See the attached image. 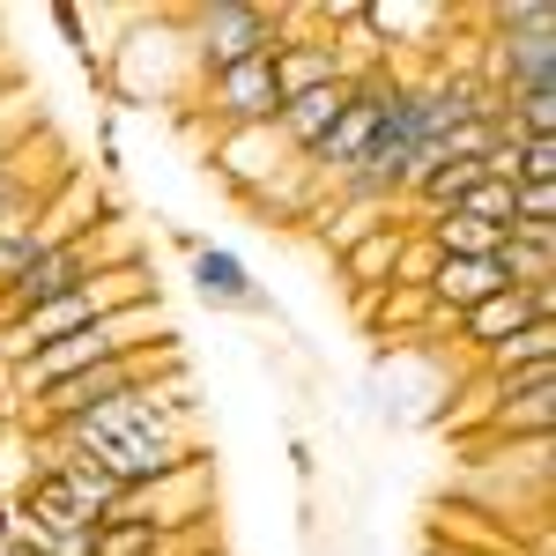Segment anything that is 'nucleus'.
I'll use <instances>...</instances> for the list:
<instances>
[{
	"label": "nucleus",
	"instance_id": "nucleus-1",
	"mask_svg": "<svg viewBox=\"0 0 556 556\" xmlns=\"http://www.w3.org/2000/svg\"><path fill=\"white\" fill-rule=\"evenodd\" d=\"M186 408H193V386L172 379V386H149V393L119 401V408H97V416H83V424L38 430V445H67V453L97 460L119 490H149L156 475H172L178 460H193Z\"/></svg>",
	"mask_w": 556,
	"mask_h": 556
},
{
	"label": "nucleus",
	"instance_id": "nucleus-2",
	"mask_svg": "<svg viewBox=\"0 0 556 556\" xmlns=\"http://www.w3.org/2000/svg\"><path fill=\"white\" fill-rule=\"evenodd\" d=\"M164 342V304H134V312H112V319H89V327H75L67 342L38 349V356H15L8 364V401H38L45 386L75 379V371H97V364H119V356H134V349H156Z\"/></svg>",
	"mask_w": 556,
	"mask_h": 556
},
{
	"label": "nucleus",
	"instance_id": "nucleus-3",
	"mask_svg": "<svg viewBox=\"0 0 556 556\" xmlns=\"http://www.w3.org/2000/svg\"><path fill=\"white\" fill-rule=\"evenodd\" d=\"M134 260H141V230L112 208L97 230H89V238L38 253L30 267H23V282H15V290H0V327H8V319H23V312H38V304L75 298L89 275H104V267H134Z\"/></svg>",
	"mask_w": 556,
	"mask_h": 556
},
{
	"label": "nucleus",
	"instance_id": "nucleus-4",
	"mask_svg": "<svg viewBox=\"0 0 556 556\" xmlns=\"http://www.w3.org/2000/svg\"><path fill=\"white\" fill-rule=\"evenodd\" d=\"M156 379H186V364H178V334H164L156 349H134L119 364H97V371H75V379L45 386L38 401H23V416L30 430H60V424H83L97 408H119L134 393H149Z\"/></svg>",
	"mask_w": 556,
	"mask_h": 556
},
{
	"label": "nucleus",
	"instance_id": "nucleus-5",
	"mask_svg": "<svg viewBox=\"0 0 556 556\" xmlns=\"http://www.w3.org/2000/svg\"><path fill=\"white\" fill-rule=\"evenodd\" d=\"M156 298V282H149V260H134V267H104V275H89L75 298L60 304H38V312H23V319H8L0 327V356L15 364V356H38V349L67 342L75 327L89 319H112V312H134V304Z\"/></svg>",
	"mask_w": 556,
	"mask_h": 556
},
{
	"label": "nucleus",
	"instance_id": "nucleus-6",
	"mask_svg": "<svg viewBox=\"0 0 556 556\" xmlns=\"http://www.w3.org/2000/svg\"><path fill=\"white\" fill-rule=\"evenodd\" d=\"M178 30L193 45V67L201 83L208 75H230L260 52L282 45V8H260V0H208V8H178Z\"/></svg>",
	"mask_w": 556,
	"mask_h": 556
},
{
	"label": "nucleus",
	"instance_id": "nucleus-7",
	"mask_svg": "<svg viewBox=\"0 0 556 556\" xmlns=\"http://www.w3.org/2000/svg\"><path fill=\"white\" fill-rule=\"evenodd\" d=\"M67 172H75V156H67V141L45 127H30L8 156H0V230H30L38 223V208L67 186Z\"/></svg>",
	"mask_w": 556,
	"mask_h": 556
},
{
	"label": "nucleus",
	"instance_id": "nucleus-8",
	"mask_svg": "<svg viewBox=\"0 0 556 556\" xmlns=\"http://www.w3.org/2000/svg\"><path fill=\"white\" fill-rule=\"evenodd\" d=\"M201 119H208L215 134H238V127H267L275 119V52H260V60H245V67H230V75H208L201 83Z\"/></svg>",
	"mask_w": 556,
	"mask_h": 556
},
{
	"label": "nucleus",
	"instance_id": "nucleus-9",
	"mask_svg": "<svg viewBox=\"0 0 556 556\" xmlns=\"http://www.w3.org/2000/svg\"><path fill=\"white\" fill-rule=\"evenodd\" d=\"M186 282H193V298L208 304V312H245V319H275V298L253 282V267L245 253H230V245H193L186 253Z\"/></svg>",
	"mask_w": 556,
	"mask_h": 556
},
{
	"label": "nucleus",
	"instance_id": "nucleus-10",
	"mask_svg": "<svg viewBox=\"0 0 556 556\" xmlns=\"http://www.w3.org/2000/svg\"><path fill=\"white\" fill-rule=\"evenodd\" d=\"M534 319H556V282H534V290H497L490 304L460 312V342H468L475 356H490V349H505L519 327H534Z\"/></svg>",
	"mask_w": 556,
	"mask_h": 556
},
{
	"label": "nucleus",
	"instance_id": "nucleus-11",
	"mask_svg": "<svg viewBox=\"0 0 556 556\" xmlns=\"http://www.w3.org/2000/svg\"><path fill=\"white\" fill-rule=\"evenodd\" d=\"M208 164H215V178L245 201V193H260L267 178H282L290 172V149L275 141V119L267 127H238V134H215V149H208Z\"/></svg>",
	"mask_w": 556,
	"mask_h": 556
},
{
	"label": "nucleus",
	"instance_id": "nucleus-12",
	"mask_svg": "<svg viewBox=\"0 0 556 556\" xmlns=\"http://www.w3.org/2000/svg\"><path fill=\"white\" fill-rule=\"evenodd\" d=\"M104 215H112V208H104V193H97L89 164H75V172H67V186H60V193L38 208V223H30V245H38V253H52V245H75V238H89V230L104 223Z\"/></svg>",
	"mask_w": 556,
	"mask_h": 556
},
{
	"label": "nucleus",
	"instance_id": "nucleus-13",
	"mask_svg": "<svg viewBox=\"0 0 556 556\" xmlns=\"http://www.w3.org/2000/svg\"><path fill=\"white\" fill-rule=\"evenodd\" d=\"M327 83H342L334 38H319V30H282V45H275V97L290 104V97L327 89Z\"/></svg>",
	"mask_w": 556,
	"mask_h": 556
},
{
	"label": "nucleus",
	"instance_id": "nucleus-14",
	"mask_svg": "<svg viewBox=\"0 0 556 556\" xmlns=\"http://www.w3.org/2000/svg\"><path fill=\"white\" fill-rule=\"evenodd\" d=\"M497 290H513L497 260H438V275H430V304H438V312H453V319L475 312V304H490Z\"/></svg>",
	"mask_w": 556,
	"mask_h": 556
},
{
	"label": "nucleus",
	"instance_id": "nucleus-15",
	"mask_svg": "<svg viewBox=\"0 0 556 556\" xmlns=\"http://www.w3.org/2000/svg\"><path fill=\"white\" fill-rule=\"evenodd\" d=\"M304 223L319 230V245H327V253L342 260L349 245H364L371 230H386L393 215H386V208H371V201H349V193H334V201H312V215H304Z\"/></svg>",
	"mask_w": 556,
	"mask_h": 556
},
{
	"label": "nucleus",
	"instance_id": "nucleus-16",
	"mask_svg": "<svg viewBox=\"0 0 556 556\" xmlns=\"http://www.w3.org/2000/svg\"><path fill=\"white\" fill-rule=\"evenodd\" d=\"M364 30L393 52H438V30H445V8H364Z\"/></svg>",
	"mask_w": 556,
	"mask_h": 556
},
{
	"label": "nucleus",
	"instance_id": "nucleus-17",
	"mask_svg": "<svg viewBox=\"0 0 556 556\" xmlns=\"http://www.w3.org/2000/svg\"><path fill=\"white\" fill-rule=\"evenodd\" d=\"M490 260L505 267V282H513V290L556 282V230H513V238H505Z\"/></svg>",
	"mask_w": 556,
	"mask_h": 556
},
{
	"label": "nucleus",
	"instance_id": "nucleus-18",
	"mask_svg": "<svg viewBox=\"0 0 556 556\" xmlns=\"http://www.w3.org/2000/svg\"><path fill=\"white\" fill-rule=\"evenodd\" d=\"M393 253H401V223H386V230H371L364 245L342 253V275H349V290H356V304L379 298L386 282H393Z\"/></svg>",
	"mask_w": 556,
	"mask_h": 556
},
{
	"label": "nucleus",
	"instance_id": "nucleus-19",
	"mask_svg": "<svg viewBox=\"0 0 556 556\" xmlns=\"http://www.w3.org/2000/svg\"><path fill=\"white\" fill-rule=\"evenodd\" d=\"M519 364H556V319H534V327H519L505 349H490V356H482V379L519 371Z\"/></svg>",
	"mask_w": 556,
	"mask_h": 556
},
{
	"label": "nucleus",
	"instance_id": "nucleus-20",
	"mask_svg": "<svg viewBox=\"0 0 556 556\" xmlns=\"http://www.w3.org/2000/svg\"><path fill=\"white\" fill-rule=\"evenodd\" d=\"M549 424H556V386H549V393H513V401L490 408V438H513V430L549 438Z\"/></svg>",
	"mask_w": 556,
	"mask_h": 556
},
{
	"label": "nucleus",
	"instance_id": "nucleus-21",
	"mask_svg": "<svg viewBox=\"0 0 556 556\" xmlns=\"http://www.w3.org/2000/svg\"><path fill=\"white\" fill-rule=\"evenodd\" d=\"M89 556H164V534L149 519H104L89 534Z\"/></svg>",
	"mask_w": 556,
	"mask_h": 556
},
{
	"label": "nucleus",
	"instance_id": "nucleus-22",
	"mask_svg": "<svg viewBox=\"0 0 556 556\" xmlns=\"http://www.w3.org/2000/svg\"><path fill=\"white\" fill-rule=\"evenodd\" d=\"M401 223V215H393ZM430 275H438V245H430L424 230H408L401 223V253H393V290H430Z\"/></svg>",
	"mask_w": 556,
	"mask_h": 556
},
{
	"label": "nucleus",
	"instance_id": "nucleus-23",
	"mask_svg": "<svg viewBox=\"0 0 556 556\" xmlns=\"http://www.w3.org/2000/svg\"><path fill=\"white\" fill-rule=\"evenodd\" d=\"M513 178H519V186H549V178H556V134H527V141H519Z\"/></svg>",
	"mask_w": 556,
	"mask_h": 556
},
{
	"label": "nucleus",
	"instance_id": "nucleus-24",
	"mask_svg": "<svg viewBox=\"0 0 556 556\" xmlns=\"http://www.w3.org/2000/svg\"><path fill=\"white\" fill-rule=\"evenodd\" d=\"M30 127H38V104H30V89H8V97H0V156H8V149H15V141H23Z\"/></svg>",
	"mask_w": 556,
	"mask_h": 556
},
{
	"label": "nucleus",
	"instance_id": "nucleus-25",
	"mask_svg": "<svg viewBox=\"0 0 556 556\" xmlns=\"http://www.w3.org/2000/svg\"><path fill=\"white\" fill-rule=\"evenodd\" d=\"M201 556H223V542H215V549H201Z\"/></svg>",
	"mask_w": 556,
	"mask_h": 556
}]
</instances>
